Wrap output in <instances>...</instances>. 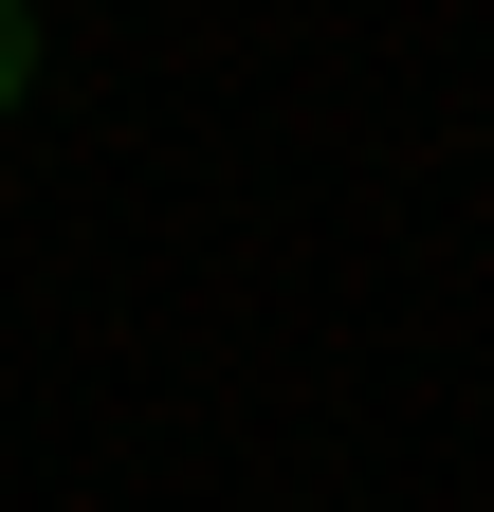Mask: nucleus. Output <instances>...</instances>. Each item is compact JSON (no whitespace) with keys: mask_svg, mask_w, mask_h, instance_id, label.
Returning a JSON list of instances; mask_svg holds the SVG:
<instances>
[{"mask_svg":"<svg viewBox=\"0 0 494 512\" xmlns=\"http://www.w3.org/2000/svg\"><path fill=\"white\" fill-rule=\"evenodd\" d=\"M19 92H37V19L0 0V110H19Z\"/></svg>","mask_w":494,"mask_h":512,"instance_id":"obj_1","label":"nucleus"}]
</instances>
